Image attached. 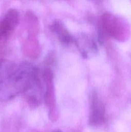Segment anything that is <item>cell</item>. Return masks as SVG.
Wrapping results in <instances>:
<instances>
[{"label": "cell", "mask_w": 131, "mask_h": 132, "mask_svg": "<svg viewBox=\"0 0 131 132\" xmlns=\"http://www.w3.org/2000/svg\"><path fill=\"white\" fill-rule=\"evenodd\" d=\"M38 82V70L30 63H0V101L12 99L21 93L27 92Z\"/></svg>", "instance_id": "1"}, {"label": "cell", "mask_w": 131, "mask_h": 132, "mask_svg": "<svg viewBox=\"0 0 131 132\" xmlns=\"http://www.w3.org/2000/svg\"><path fill=\"white\" fill-rule=\"evenodd\" d=\"M122 24L119 19L109 13H105L101 16L99 24V30L101 36H106L119 39L123 34Z\"/></svg>", "instance_id": "2"}, {"label": "cell", "mask_w": 131, "mask_h": 132, "mask_svg": "<svg viewBox=\"0 0 131 132\" xmlns=\"http://www.w3.org/2000/svg\"><path fill=\"white\" fill-rule=\"evenodd\" d=\"M105 108L96 92H92L90 97V112L89 123L92 126L101 125L105 122Z\"/></svg>", "instance_id": "3"}, {"label": "cell", "mask_w": 131, "mask_h": 132, "mask_svg": "<svg viewBox=\"0 0 131 132\" xmlns=\"http://www.w3.org/2000/svg\"><path fill=\"white\" fill-rule=\"evenodd\" d=\"M19 21V14L15 9H10L0 21V39L8 38L17 26Z\"/></svg>", "instance_id": "4"}, {"label": "cell", "mask_w": 131, "mask_h": 132, "mask_svg": "<svg viewBox=\"0 0 131 132\" xmlns=\"http://www.w3.org/2000/svg\"><path fill=\"white\" fill-rule=\"evenodd\" d=\"M44 80L45 83L44 100L49 110L51 118H55V102L54 94L53 74L51 70L46 69L44 72Z\"/></svg>", "instance_id": "5"}, {"label": "cell", "mask_w": 131, "mask_h": 132, "mask_svg": "<svg viewBox=\"0 0 131 132\" xmlns=\"http://www.w3.org/2000/svg\"><path fill=\"white\" fill-rule=\"evenodd\" d=\"M51 28L60 42L64 44H70L74 41V37L61 21H54L51 24Z\"/></svg>", "instance_id": "6"}, {"label": "cell", "mask_w": 131, "mask_h": 132, "mask_svg": "<svg viewBox=\"0 0 131 132\" xmlns=\"http://www.w3.org/2000/svg\"><path fill=\"white\" fill-rule=\"evenodd\" d=\"M54 132H62L60 130H55V131H54Z\"/></svg>", "instance_id": "7"}]
</instances>
